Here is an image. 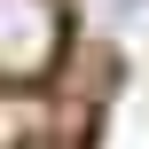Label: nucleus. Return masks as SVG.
<instances>
[{
	"label": "nucleus",
	"mask_w": 149,
	"mask_h": 149,
	"mask_svg": "<svg viewBox=\"0 0 149 149\" xmlns=\"http://www.w3.org/2000/svg\"><path fill=\"white\" fill-rule=\"evenodd\" d=\"M63 47L55 0H0V79H39Z\"/></svg>",
	"instance_id": "nucleus-1"
}]
</instances>
